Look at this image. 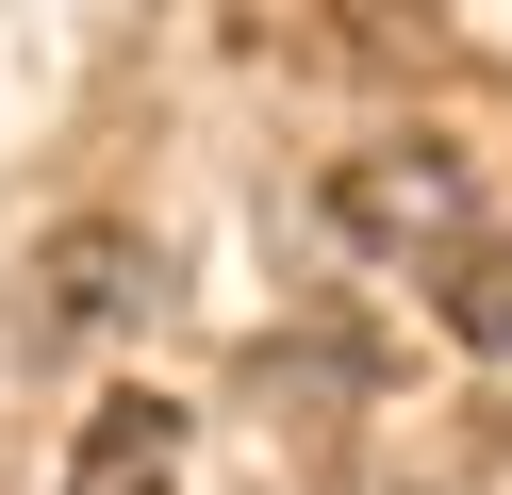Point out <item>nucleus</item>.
<instances>
[{"instance_id": "7ed1b4c3", "label": "nucleus", "mask_w": 512, "mask_h": 495, "mask_svg": "<svg viewBox=\"0 0 512 495\" xmlns=\"http://www.w3.org/2000/svg\"><path fill=\"white\" fill-rule=\"evenodd\" d=\"M182 479V396H100L67 446V495H166Z\"/></svg>"}, {"instance_id": "f257e3e1", "label": "nucleus", "mask_w": 512, "mask_h": 495, "mask_svg": "<svg viewBox=\"0 0 512 495\" xmlns=\"http://www.w3.org/2000/svg\"><path fill=\"white\" fill-rule=\"evenodd\" d=\"M331 231H347V248H446V231H463V149H446V132L347 149L331 165Z\"/></svg>"}, {"instance_id": "f03ea898", "label": "nucleus", "mask_w": 512, "mask_h": 495, "mask_svg": "<svg viewBox=\"0 0 512 495\" xmlns=\"http://www.w3.org/2000/svg\"><path fill=\"white\" fill-rule=\"evenodd\" d=\"M149 297V248L116 215H83V231H50V264H34V330H100V314H133Z\"/></svg>"}, {"instance_id": "20e7f679", "label": "nucleus", "mask_w": 512, "mask_h": 495, "mask_svg": "<svg viewBox=\"0 0 512 495\" xmlns=\"http://www.w3.org/2000/svg\"><path fill=\"white\" fill-rule=\"evenodd\" d=\"M446 330H463L479 363H512V231H479V248L446 264Z\"/></svg>"}]
</instances>
